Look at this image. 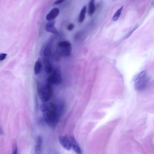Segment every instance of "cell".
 <instances>
[{"instance_id": "cell-17", "label": "cell", "mask_w": 154, "mask_h": 154, "mask_svg": "<svg viewBox=\"0 0 154 154\" xmlns=\"http://www.w3.org/2000/svg\"><path fill=\"white\" fill-rule=\"evenodd\" d=\"M12 154H18L17 146L16 143H14L13 145Z\"/></svg>"}, {"instance_id": "cell-4", "label": "cell", "mask_w": 154, "mask_h": 154, "mask_svg": "<svg viewBox=\"0 0 154 154\" xmlns=\"http://www.w3.org/2000/svg\"><path fill=\"white\" fill-rule=\"evenodd\" d=\"M72 45L68 41H64L60 42L57 48L58 54L61 56L67 57L71 54Z\"/></svg>"}, {"instance_id": "cell-7", "label": "cell", "mask_w": 154, "mask_h": 154, "mask_svg": "<svg viewBox=\"0 0 154 154\" xmlns=\"http://www.w3.org/2000/svg\"><path fill=\"white\" fill-rule=\"evenodd\" d=\"M59 9L57 8L52 9L46 15V20L48 21L54 20L59 15Z\"/></svg>"}, {"instance_id": "cell-13", "label": "cell", "mask_w": 154, "mask_h": 154, "mask_svg": "<svg viewBox=\"0 0 154 154\" xmlns=\"http://www.w3.org/2000/svg\"><path fill=\"white\" fill-rule=\"evenodd\" d=\"M45 70L47 73H51L52 70V64L49 59H45Z\"/></svg>"}, {"instance_id": "cell-10", "label": "cell", "mask_w": 154, "mask_h": 154, "mask_svg": "<svg viewBox=\"0 0 154 154\" xmlns=\"http://www.w3.org/2000/svg\"><path fill=\"white\" fill-rule=\"evenodd\" d=\"M42 143V139L41 137H38L37 143L35 147V154H41V145Z\"/></svg>"}, {"instance_id": "cell-16", "label": "cell", "mask_w": 154, "mask_h": 154, "mask_svg": "<svg viewBox=\"0 0 154 154\" xmlns=\"http://www.w3.org/2000/svg\"><path fill=\"white\" fill-rule=\"evenodd\" d=\"M51 46L50 44H48L45 47L44 52L45 56H50L51 54Z\"/></svg>"}, {"instance_id": "cell-2", "label": "cell", "mask_w": 154, "mask_h": 154, "mask_svg": "<svg viewBox=\"0 0 154 154\" xmlns=\"http://www.w3.org/2000/svg\"><path fill=\"white\" fill-rule=\"evenodd\" d=\"M149 81V77L146 71H142L135 78L134 85L135 89L139 91L145 90L148 85Z\"/></svg>"}, {"instance_id": "cell-15", "label": "cell", "mask_w": 154, "mask_h": 154, "mask_svg": "<svg viewBox=\"0 0 154 154\" xmlns=\"http://www.w3.org/2000/svg\"><path fill=\"white\" fill-rule=\"evenodd\" d=\"M123 8V7H122L116 11L112 18L113 21H116L118 20L121 15Z\"/></svg>"}, {"instance_id": "cell-11", "label": "cell", "mask_w": 154, "mask_h": 154, "mask_svg": "<svg viewBox=\"0 0 154 154\" xmlns=\"http://www.w3.org/2000/svg\"><path fill=\"white\" fill-rule=\"evenodd\" d=\"M87 9V6L85 5L83 7L80 12L78 18V22L79 23H81L84 21Z\"/></svg>"}, {"instance_id": "cell-9", "label": "cell", "mask_w": 154, "mask_h": 154, "mask_svg": "<svg viewBox=\"0 0 154 154\" xmlns=\"http://www.w3.org/2000/svg\"><path fill=\"white\" fill-rule=\"evenodd\" d=\"M71 147L77 154H82L81 148L73 137H71L70 138Z\"/></svg>"}, {"instance_id": "cell-3", "label": "cell", "mask_w": 154, "mask_h": 154, "mask_svg": "<svg viewBox=\"0 0 154 154\" xmlns=\"http://www.w3.org/2000/svg\"><path fill=\"white\" fill-rule=\"evenodd\" d=\"M38 91L39 97L44 102L48 101L53 95V90L51 84L48 83L44 87L40 84H39L38 85Z\"/></svg>"}, {"instance_id": "cell-8", "label": "cell", "mask_w": 154, "mask_h": 154, "mask_svg": "<svg viewBox=\"0 0 154 154\" xmlns=\"http://www.w3.org/2000/svg\"><path fill=\"white\" fill-rule=\"evenodd\" d=\"M55 21H48L46 24V29L48 32L54 35L58 34V31L55 26Z\"/></svg>"}, {"instance_id": "cell-18", "label": "cell", "mask_w": 154, "mask_h": 154, "mask_svg": "<svg viewBox=\"0 0 154 154\" xmlns=\"http://www.w3.org/2000/svg\"><path fill=\"white\" fill-rule=\"evenodd\" d=\"M7 56V54L5 53H1L0 54V61H2L4 60Z\"/></svg>"}, {"instance_id": "cell-21", "label": "cell", "mask_w": 154, "mask_h": 154, "mask_svg": "<svg viewBox=\"0 0 154 154\" xmlns=\"http://www.w3.org/2000/svg\"><path fill=\"white\" fill-rule=\"evenodd\" d=\"M152 5L154 6V1H153L152 3Z\"/></svg>"}, {"instance_id": "cell-19", "label": "cell", "mask_w": 154, "mask_h": 154, "mask_svg": "<svg viewBox=\"0 0 154 154\" xmlns=\"http://www.w3.org/2000/svg\"><path fill=\"white\" fill-rule=\"evenodd\" d=\"M74 25L73 24H69V26L67 27V29L69 31L72 30L74 28Z\"/></svg>"}, {"instance_id": "cell-6", "label": "cell", "mask_w": 154, "mask_h": 154, "mask_svg": "<svg viewBox=\"0 0 154 154\" xmlns=\"http://www.w3.org/2000/svg\"><path fill=\"white\" fill-rule=\"evenodd\" d=\"M59 141L61 145L65 149L67 150H70L71 147V141L67 135L60 137Z\"/></svg>"}, {"instance_id": "cell-14", "label": "cell", "mask_w": 154, "mask_h": 154, "mask_svg": "<svg viewBox=\"0 0 154 154\" xmlns=\"http://www.w3.org/2000/svg\"><path fill=\"white\" fill-rule=\"evenodd\" d=\"M41 68V65L39 61L36 62L34 66V71L35 74L37 75L40 73Z\"/></svg>"}, {"instance_id": "cell-5", "label": "cell", "mask_w": 154, "mask_h": 154, "mask_svg": "<svg viewBox=\"0 0 154 154\" xmlns=\"http://www.w3.org/2000/svg\"><path fill=\"white\" fill-rule=\"evenodd\" d=\"M62 80L61 75L60 69H55L47 79L48 83L52 84H60Z\"/></svg>"}, {"instance_id": "cell-12", "label": "cell", "mask_w": 154, "mask_h": 154, "mask_svg": "<svg viewBox=\"0 0 154 154\" xmlns=\"http://www.w3.org/2000/svg\"><path fill=\"white\" fill-rule=\"evenodd\" d=\"M95 10V2L94 1H90L88 7V13L89 15L91 16L94 14Z\"/></svg>"}, {"instance_id": "cell-1", "label": "cell", "mask_w": 154, "mask_h": 154, "mask_svg": "<svg viewBox=\"0 0 154 154\" xmlns=\"http://www.w3.org/2000/svg\"><path fill=\"white\" fill-rule=\"evenodd\" d=\"M43 108V112L47 124L51 127L55 126L57 124L59 118L54 105L52 103L46 104Z\"/></svg>"}, {"instance_id": "cell-20", "label": "cell", "mask_w": 154, "mask_h": 154, "mask_svg": "<svg viewBox=\"0 0 154 154\" xmlns=\"http://www.w3.org/2000/svg\"><path fill=\"white\" fill-rule=\"evenodd\" d=\"M65 1H64V0H59V1H55L54 4L55 5H58L63 3Z\"/></svg>"}]
</instances>
